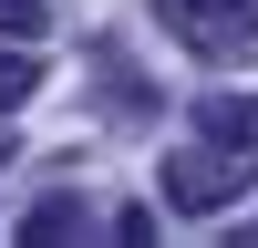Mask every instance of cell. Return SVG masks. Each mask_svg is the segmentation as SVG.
I'll return each instance as SVG.
<instances>
[{
  "mask_svg": "<svg viewBox=\"0 0 258 248\" xmlns=\"http://www.w3.org/2000/svg\"><path fill=\"white\" fill-rule=\"evenodd\" d=\"M238 186H248V155H217V145L165 155V207H176V217H217Z\"/></svg>",
  "mask_w": 258,
  "mask_h": 248,
  "instance_id": "cell-1",
  "label": "cell"
},
{
  "mask_svg": "<svg viewBox=\"0 0 258 248\" xmlns=\"http://www.w3.org/2000/svg\"><path fill=\"white\" fill-rule=\"evenodd\" d=\"M165 21H176L186 41H207V52H217V41H238V31H258V0H155Z\"/></svg>",
  "mask_w": 258,
  "mask_h": 248,
  "instance_id": "cell-2",
  "label": "cell"
},
{
  "mask_svg": "<svg viewBox=\"0 0 258 248\" xmlns=\"http://www.w3.org/2000/svg\"><path fill=\"white\" fill-rule=\"evenodd\" d=\"M197 124H207V145H258V93H207Z\"/></svg>",
  "mask_w": 258,
  "mask_h": 248,
  "instance_id": "cell-3",
  "label": "cell"
},
{
  "mask_svg": "<svg viewBox=\"0 0 258 248\" xmlns=\"http://www.w3.org/2000/svg\"><path fill=\"white\" fill-rule=\"evenodd\" d=\"M73 227H83V197H41L31 217H21V238L41 248V238H73Z\"/></svg>",
  "mask_w": 258,
  "mask_h": 248,
  "instance_id": "cell-4",
  "label": "cell"
},
{
  "mask_svg": "<svg viewBox=\"0 0 258 248\" xmlns=\"http://www.w3.org/2000/svg\"><path fill=\"white\" fill-rule=\"evenodd\" d=\"M21 52H31V41H11V52H0V114H11L21 93H31V62H21Z\"/></svg>",
  "mask_w": 258,
  "mask_h": 248,
  "instance_id": "cell-5",
  "label": "cell"
},
{
  "mask_svg": "<svg viewBox=\"0 0 258 248\" xmlns=\"http://www.w3.org/2000/svg\"><path fill=\"white\" fill-rule=\"evenodd\" d=\"M0 41H41V0H0Z\"/></svg>",
  "mask_w": 258,
  "mask_h": 248,
  "instance_id": "cell-6",
  "label": "cell"
}]
</instances>
